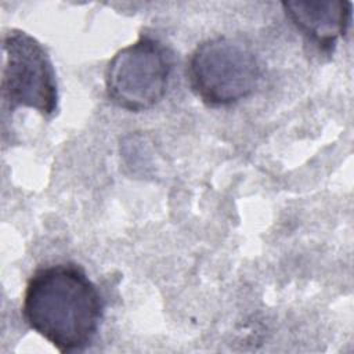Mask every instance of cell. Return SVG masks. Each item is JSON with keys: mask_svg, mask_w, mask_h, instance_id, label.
<instances>
[{"mask_svg": "<svg viewBox=\"0 0 354 354\" xmlns=\"http://www.w3.org/2000/svg\"><path fill=\"white\" fill-rule=\"evenodd\" d=\"M104 308V299L86 271L73 263H58L32 274L22 315L59 353H77L93 344Z\"/></svg>", "mask_w": 354, "mask_h": 354, "instance_id": "obj_1", "label": "cell"}, {"mask_svg": "<svg viewBox=\"0 0 354 354\" xmlns=\"http://www.w3.org/2000/svg\"><path fill=\"white\" fill-rule=\"evenodd\" d=\"M187 76L192 91L209 106H230L259 86L261 66L254 51L227 36L207 39L192 51Z\"/></svg>", "mask_w": 354, "mask_h": 354, "instance_id": "obj_2", "label": "cell"}, {"mask_svg": "<svg viewBox=\"0 0 354 354\" xmlns=\"http://www.w3.org/2000/svg\"><path fill=\"white\" fill-rule=\"evenodd\" d=\"M174 69L171 50L151 35L120 48L105 68V91L112 104L142 112L166 95Z\"/></svg>", "mask_w": 354, "mask_h": 354, "instance_id": "obj_3", "label": "cell"}, {"mask_svg": "<svg viewBox=\"0 0 354 354\" xmlns=\"http://www.w3.org/2000/svg\"><path fill=\"white\" fill-rule=\"evenodd\" d=\"M1 97L12 112L19 106L50 118L58 111V84L46 47L24 30L3 36Z\"/></svg>", "mask_w": 354, "mask_h": 354, "instance_id": "obj_4", "label": "cell"}, {"mask_svg": "<svg viewBox=\"0 0 354 354\" xmlns=\"http://www.w3.org/2000/svg\"><path fill=\"white\" fill-rule=\"evenodd\" d=\"M286 18L319 51L333 53L351 25L350 1H283Z\"/></svg>", "mask_w": 354, "mask_h": 354, "instance_id": "obj_5", "label": "cell"}]
</instances>
